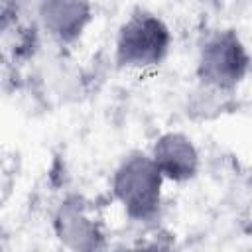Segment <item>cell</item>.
<instances>
[{
	"label": "cell",
	"instance_id": "2",
	"mask_svg": "<svg viewBox=\"0 0 252 252\" xmlns=\"http://www.w3.org/2000/svg\"><path fill=\"white\" fill-rule=\"evenodd\" d=\"M220 47H222V49H220V53H222V59H236L232 51H228V49H224V47H226L224 43H222ZM213 59H217V61H220V55H219V53H215V55H213ZM234 71H236V65H232V63H224V65H222V73H234Z\"/></svg>",
	"mask_w": 252,
	"mask_h": 252
},
{
	"label": "cell",
	"instance_id": "1",
	"mask_svg": "<svg viewBox=\"0 0 252 252\" xmlns=\"http://www.w3.org/2000/svg\"><path fill=\"white\" fill-rule=\"evenodd\" d=\"M161 30L158 28L156 22H140L134 24L132 30L124 35V49L128 51L130 57H136L138 61H146L150 57H158V51L161 49L159 41Z\"/></svg>",
	"mask_w": 252,
	"mask_h": 252
},
{
	"label": "cell",
	"instance_id": "3",
	"mask_svg": "<svg viewBox=\"0 0 252 252\" xmlns=\"http://www.w3.org/2000/svg\"><path fill=\"white\" fill-rule=\"evenodd\" d=\"M183 148H185V146H181V144H177V142H175V156H179V152H181V150H183ZM181 163H183V165H185V167H187V165H189V161H185V159H179V158H177V167H179V165H181Z\"/></svg>",
	"mask_w": 252,
	"mask_h": 252
}]
</instances>
